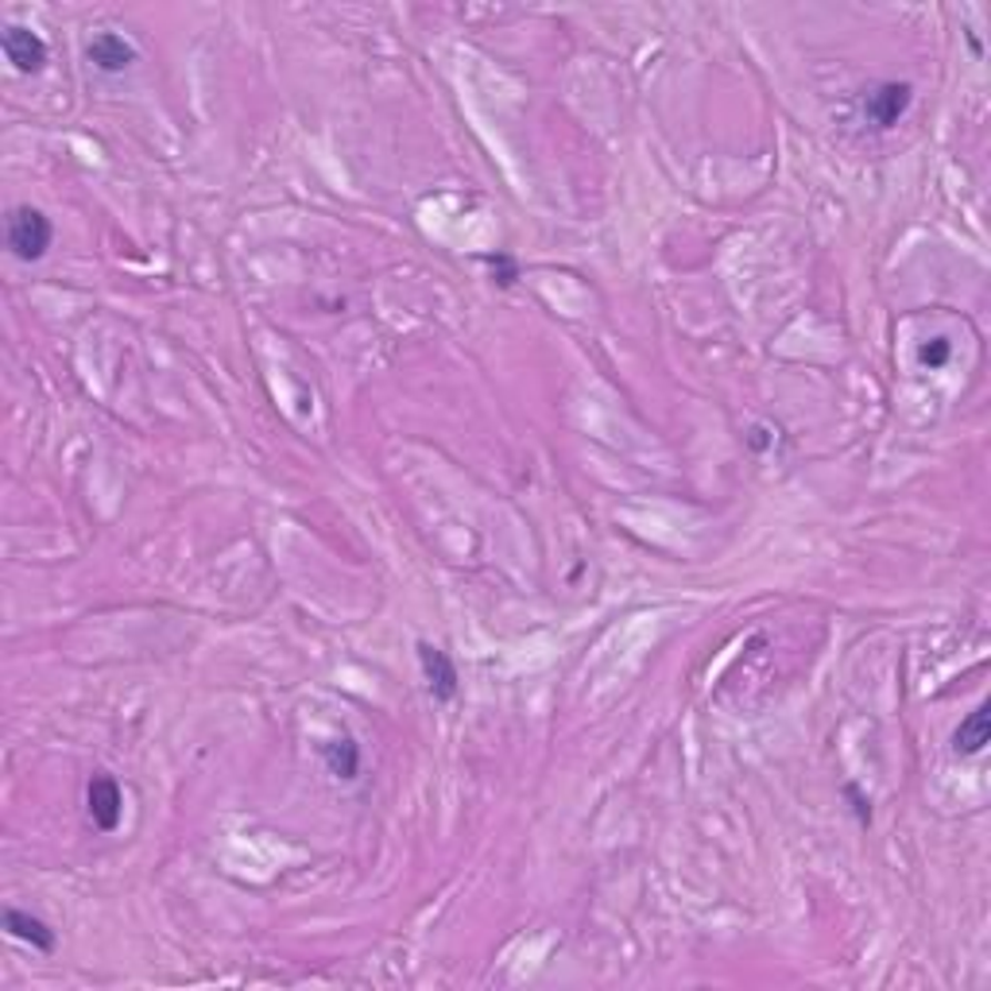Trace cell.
Wrapping results in <instances>:
<instances>
[{
  "instance_id": "9",
  "label": "cell",
  "mask_w": 991,
  "mask_h": 991,
  "mask_svg": "<svg viewBox=\"0 0 991 991\" xmlns=\"http://www.w3.org/2000/svg\"><path fill=\"white\" fill-rule=\"evenodd\" d=\"M991 744V709L988 702H980L969 717L957 725L953 733V752L957 755H980Z\"/></svg>"
},
{
  "instance_id": "12",
  "label": "cell",
  "mask_w": 991,
  "mask_h": 991,
  "mask_svg": "<svg viewBox=\"0 0 991 991\" xmlns=\"http://www.w3.org/2000/svg\"><path fill=\"white\" fill-rule=\"evenodd\" d=\"M845 794H848V801H852L856 817H860V821H864V825H868V821H871V801H868V798H864V794H860V790H856V786H852V783H848V786H845Z\"/></svg>"
},
{
  "instance_id": "13",
  "label": "cell",
  "mask_w": 991,
  "mask_h": 991,
  "mask_svg": "<svg viewBox=\"0 0 991 991\" xmlns=\"http://www.w3.org/2000/svg\"><path fill=\"white\" fill-rule=\"evenodd\" d=\"M767 435H770L767 427H755V430H752V438H747V442H752V450H767V442H770Z\"/></svg>"
},
{
  "instance_id": "8",
  "label": "cell",
  "mask_w": 991,
  "mask_h": 991,
  "mask_svg": "<svg viewBox=\"0 0 991 991\" xmlns=\"http://www.w3.org/2000/svg\"><path fill=\"white\" fill-rule=\"evenodd\" d=\"M321 763H326V770L334 778H341V783H357L360 778V744L353 740L349 733L334 736V740L321 744Z\"/></svg>"
},
{
  "instance_id": "5",
  "label": "cell",
  "mask_w": 991,
  "mask_h": 991,
  "mask_svg": "<svg viewBox=\"0 0 991 991\" xmlns=\"http://www.w3.org/2000/svg\"><path fill=\"white\" fill-rule=\"evenodd\" d=\"M85 806H90V821L98 825L101 832H113L124 817L121 783H116L113 775H105V770H98V775L90 778V786H85Z\"/></svg>"
},
{
  "instance_id": "11",
  "label": "cell",
  "mask_w": 991,
  "mask_h": 991,
  "mask_svg": "<svg viewBox=\"0 0 991 991\" xmlns=\"http://www.w3.org/2000/svg\"><path fill=\"white\" fill-rule=\"evenodd\" d=\"M949 357H953V345H949L946 337H933V341H926L922 349H918V360H922V368H930V372L946 368Z\"/></svg>"
},
{
  "instance_id": "4",
  "label": "cell",
  "mask_w": 991,
  "mask_h": 991,
  "mask_svg": "<svg viewBox=\"0 0 991 991\" xmlns=\"http://www.w3.org/2000/svg\"><path fill=\"white\" fill-rule=\"evenodd\" d=\"M85 59L93 62V70H101V74L116 78L124 74V70H132L140 62V51L132 39H124L121 31H98V35L85 43Z\"/></svg>"
},
{
  "instance_id": "2",
  "label": "cell",
  "mask_w": 991,
  "mask_h": 991,
  "mask_svg": "<svg viewBox=\"0 0 991 991\" xmlns=\"http://www.w3.org/2000/svg\"><path fill=\"white\" fill-rule=\"evenodd\" d=\"M0 47H4V59L12 62L16 74H43L47 70V59H51V51H47V39L39 35V31L23 28V23H8L4 31H0Z\"/></svg>"
},
{
  "instance_id": "7",
  "label": "cell",
  "mask_w": 991,
  "mask_h": 991,
  "mask_svg": "<svg viewBox=\"0 0 991 991\" xmlns=\"http://www.w3.org/2000/svg\"><path fill=\"white\" fill-rule=\"evenodd\" d=\"M4 930H8V938L23 941V946H31L35 953H54V930L43 922V918L28 915V910L8 907L4 910Z\"/></svg>"
},
{
  "instance_id": "3",
  "label": "cell",
  "mask_w": 991,
  "mask_h": 991,
  "mask_svg": "<svg viewBox=\"0 0 991 991\" xmlns=\"http://www.w3.org/2000/svg\"><path fill=\"white\" fill-rule=\"evenodd\" d=\"M915 105V85L910 82H879L876 90L864 98V116H868L876 129H895L902 116Z\"/></svg>"
},
{
  "instance_id": "1",
  "label": "cell",
  "mask_w": 991,
  "mask_h": 991,
  "mask_svg": "<svg viewBox=\"0 0 991 991\" xmlns=\"http://www.w3.org/2000/svg\"><path fill=\"white\" fill-rule=\"evenodd\" d=\"M4 237H8V252L23 264H35V259L47 256L54 241V225L43 210L35 206H16L4 222Z\"/></svg>"
},
{
  "instance_id": "10",
  "label": "cell",
  "mask_w": 991,
  "mask_h": 991,
  "mask_svg": "<svg viewBox=\"0 0 991 991\" xmlns=\"http://www.w3.org/2000/svg\"><path fill=\"white\" fill-rule=\"evenodd\" d=\"M484 264L492 267V279L500 283V287H511V283L519 279V264H515V256H511V252H489V256H484Z\"/></svg>"
},
{
  "instance_id": "6",
  "label": "cell",
  "mask_w": 991,
  "mask_h": 991,
  "mask_svg": "<svg viewBox=\"0 0 991 991\" xmlns=\"http://www.w3.org/2000/svg\"><path fill=\"white\" fill-rule=\"evenodd\" d=\"M419 666H422V678H427L430 694H435V702H453L461 689V678H458V666H453V658L446 655L442 647H435V643L422 640L419 643Z\"/></svg>"
}]
</instances>
